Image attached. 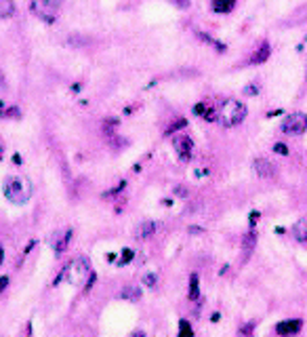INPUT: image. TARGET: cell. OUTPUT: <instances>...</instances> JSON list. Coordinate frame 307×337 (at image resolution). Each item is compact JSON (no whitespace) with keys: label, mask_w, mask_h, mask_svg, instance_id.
<instances>
[{"label":"cell","mask_w":307,"mask_h":337,"mask_svg":"<svg viewBox=\"0 0 307 337\" xmlns=\"http://www.w3.org/2000/svg\"><path fill=\"white\" fill-rule=\"evenodd\" d=\"M305 131H307V114L303 112H295L291 116H286L282 122V133H286V135L299 137Z\"/></svg>","instance_id":"5"},{"label":"cell","mask_w":307,"mask_h":337,"mask_svg":"<svg viewBox=\"0 0 307 337\" xmlns=\"http://www.w3.org/2000/svg\"><path fill=\"white\" fill-rule=\"evenodd\" d=\"M2 84H4V74L0 72V86H2Z\"/></svg>","instance_id":"29"},{"label":"cell","mask_w":307,"mask_h":337,"mask_svg":"<svg viewBox=\"0 0 307 337\" xmlns=\"http://www.w3.org/2000/svg\"><path fill=\"white\" fill-rule=\"evenodd\" d=\"M32 183L23 175H6L2 181V194L13 205H25L32 198Z\"/></svg>","instance_id":"1"},{"label":"cell","mask_w":307,"mask_h":337,"mask_svg":"<svg viewBox=\"0 0 307 337\" xmlns=\"http://www.w3.org/2000/svg\"><path fill=\"white\" fill-rule=\"evenodd\" d=\"M143 282H145L147 287H154V285H156V274H145V276H143Z\"/></svg>","instance_id":"24"},{"label":"cell","mask_w":307,"mask_h":337,"mask_svg":"<svg viewBox=\"0 0 307 337\" xmlns=\"http://www.w3.org/2000/svg\"><path fill=\"white\" fill-rule=\"evenodd\" d=\"M293 236H295V241H299L303 245H307V219H299L297 224L293 226Z\"/></svg>","instance_id":"12"},{"label":"cell","mask_w":307,"mask_h":337,"mask_svg":"<svg viewBox=\"0 0 307 337\" xmlns=\"http://www.w3.org/2000/svg\"><path fill=\"white\" fill-rule=\"evenodd\" d=\"M303 327V321L301 318H291V321H282L276 325V333L282 335V337H288V335H297L301 331Z\"/></svg>","instance_id":"8"},{"label":"cell","mask_w":307,"mask_h":337,"mask_svg":"<svg viewBox=\"0 0 307 337\" xmlns=\"http://www.w3.org/2000/svg\"><path fill=\"white\" fill-rule=\"evenodd\" d=\"M156 230H158L156 221L145 219V221H141V224L135 226V232H133V234H135L137 241H147V238H152V236L156 234Z\"/></svg>","instance_id":"9"},{"label":"cell","mask_w":307,"mask_h":337,"mask_svg":"<svg viewBox=\"0 0 307 337\" xmlns=\"http://www.w3.org/2000/svg\"><path fill=\"white\" fill-rule=\"evenodd\" d=\"M255 245H257V234H255V232H248L246 236H244V243H242V251H244V255L252 253Z\"/></svg>","instance_id":"17"},{"label":"cell","mask_w":307,"mask_h":337,"mask_svg":"<svg viewBox=\"0 0 307 337\" xmlns=\"http://www.w3.org/2000/svg\"><path fill=\"white\" fill-rule=\"evenodd\" d=\"M269 55H271V47H269V42H263L261 47H259V51L252 55V64H265V61L269 59Z\"/></svg>","instance_id":"13"},{"label":"cell","mask_w":307,"mask_h":337,"mask_svg":"<svg viewBox=\"0 0 307 337\" xmlns=\"http://www.w3.org/2000/svg\"><path fill=\"white\" fill-rule=\"evenodd\" d=\"M173 148L181 161H189L194 156V139L185 135V133H179V135L173 137Z\"/></svg>","instance_id":"6"},{"label":"cell","mask_w":307,"mask_h":337,"mask_svg":"<svg viewBox=\"0 0 307 337\" xmlns=\"http://www.w3.org/2000/svg\"><path fill=\"white\" fill-rule=\"evenodd\" d=\"M200 295V289H198V276L194 274V276L189 278V299H198Z\"/></svg>","instance_id":"21"},{"label":"cell","mask_w":307,"mask_h":337,"mask_svg":"<svg viewBox=\"0 0 307 337\" xmlns=\"http://www.w3.org/2000/svg\"><path fill=\"white\" fill-rule=\"evenodd\" d=\"M246 105L238 99H225L221 105L217 108V120L221 122L223 127H238L246 118Z\"/></svg>","instance_id":"2"},{"label":"cell","mask_w":307,"mask_h":337,"mask_svg":"<svg viewBox=\"0 0 307 337\" xmlns=\"http://www.w3.org/2000/svg\"><path fill=\"white\" fill-rule=\"evenodd\" d=\"M198 38H200V40H204L206 44H213V47H215V49H217L219 53H223V51H225V44H221V42H217L215 38H210V36H208V34H206V32H198Z\"/></svg>","instance_id":"18"},{"label":"cell","mask_w":307,"mask_h":337,"mask_svg":"<svg viewBox=\"0 0 307 337\" xmlns=\"http://www.w3.org/2000/svg\"><path fill=\"white\" fill-rule=\"evenodd\" d=\"M194 112L198 114V116H202L204 120H217V110L210 105L208 101H202V103H198Z\"/></svg>","instance_id":"11"},{"label":"cell","mask_w":307,"mask_h":337,"mask_svg":"<svg viewBox=\"0 0 307 337\" xmlns=\"http://www.w3.org/2000/svg\"><path fill=\"white\" fill-rule=\"evenodd\" d=\"M120 297H122V299H128V301H139V299H141V289L133 287V285L124 287V289H122V293H120Z\"/></svg>","instance_id":"15"},{"label":"cell","mask_w":307,"mask_h":337,"mask_svg":"<svg viewBox=\"0 0 307 337\" xmlns=\"http://www.w3.org/2000/svg\"><path fill=\"white\" fill-rule=\"evenodd\" d=\"M274 152L280 154V156H288V146H284V144H276V146H274Z\"/></svg>","instance_id":"23"},{"label":"cell","mask_w":307,"mask_h":337,"mask_svg":"<svg viewBox=\"0 0 307 337\" xmlns=\"http://www.w3.org/2000/svg\"><path fill=\"white\" fill-rule=\"evenodd\" d=\"M130 257H133V251H128V249H126V251H124V255H122V259H120L118 263H126V261L130 259Z\"/></svg>","instance_id":"26"},{"label":"cell","mask_w":307,"mask_h":337,"mask_svg":"<svg viewBox=\"0 0 307 337\" xmlns=\"http://www.w3.org/2000/svg\"><path fill=\"white\" fill-rule=\"evenodd\" d=\"M8 287V276H0V293Z\"/></svg>","instance_id":"25"},{"label":"cell","mask_w":307,"mask_h":337,"mask_svg":"<svg viewBox=\"0 0 307 337\" xmlns=\"http://www.w3.org/2000/svg\"><path fill=\"white\" fill-rule=\"evenodd\" d=\"M2 261H4V249L0 247V263H2Z\"/></svg>","instance_id":"28"},{"label":"cell","mask_w":307,"mask_h":337,"mask_svg":"<svg viewBox=\"0 0 307 337\" xmlns=\"http://www.w3.org/2000/svg\"><path fill=\"white\" fill-rule=\"evenodd\" d=\"M61 278H63L67 285H72V287H82L84 282L91 278V263H89V259H86V257H76L74 261H69L65 265Z\"/></svg>","instance_id":"3"},{"label":"cell","mask_w":307,"mask_h":337,"mask_svg":"<svg viewBox=\"0 0 307 337\" xmlns=\"http://www.w3.org/2000/svg\"><path fill=\"white\" fill-rule=\"evenodd\" d=\"M69 241H72V230H65V232L57 234V238H55V241H53V249H55V253H57V255H61V253H63V251L67 249Z\"/></svg>","instance_id":"10"},{"label":"cell","mask_w":307,"mask_h":337,"mask_svg":"<svg viewBox=\"0 0 307 337\" xmlns=\"http://www.w3.org/2000/svg\"><path fill=\"white\" fill-rule=\"evenodd\" d=\"M15 15V2L13 0H0V19H8Z\"/></svg>","instance_id":"16"},{"label":"cell","mask_w":307,"mask_h":337,"mask_svg":"<svg viewBox=\"0 0 307 337\" xmlns=\"http://www.w3.org/2000/svg\"><path fill=\"white\" fill-rule=\"evenodd\" d=\"M179 337H194V331H191V327H189L187 321L179 323Z\"/></svg>","instance_id":"22"},{"label":"cell","mask_w":307,"mask_h":337,"mask_svg":"<svg viewBox=\"0 0 307 337\" xmlns=\"http://www.w3.org/2000/svg\"><path fill=\"white\" fill-rule=\"evenodd\" d=\"M236 0H213V11L215 13H230L234 11Z\"/></svg>","instance_id":"14"},{"label":"cell","mask_w":307,"mask_h":337,"mask_svg":"<svg viewBox=\"0 0 307 337\" xmlns=\"http://www.w3.org/2000/svg\"><path fill=\"white\" fill-rule=\"evenodd\" d=\"M252 168H255V173L259 177H263V179H274L278 175L276 165L267 161V158H255V161H252Z\"/></svg>","instance_id":"7"},{"label":"cell","mask_w":307,"mask_h":337,"mask_svg":"<svg viewBox=\"0 0 307 337\" xmlns=\"http://www.w3.org/2000/svg\"><path fill=\"white\" fill-rule=\"evenodd\" d=\"M67 44L69 47H76V49H82V47H86V44H91V40L80 38V36H72V38H67Z\"/></svg>","instance_id":"20"},{"label":"cell","mask_w":307,"mask_h":337,"mask_svg":"<svg viewBox=\"0 0 307 337\" xmlns=\"http://www.w3.org/2000/svg\"><path fill=\"white\" fill-rule=\"evenodd\" d=\"M61 2H63V0H32V11L36 13L40 19L53 23V21H55V15L59 11Z\"/></svg>","instance_id":"4"},{"label":"cell","mask_w":307,"mask_h":337,"mask_svg":"<svg viewBox=\"0 0 307 337\" xmlns=\"http://www.w3.org/2000/svg\"><path fill=\"white\" fill-rule=\"evenodd\" d=\"M133 337H147V335H145L143 331H135V333H133Z\"/></svg>","instance_id":"27"},{"label":"cell","mask_w":307,"mask_h":337,"mask_svg":"<svg viewBox=\"0 0 307 337\" xmlns=\"http://www.w3.org/2000/svg\"><path fill=\"white\" fill-rule=\"evenodd\" d=\"M185 125H187V120L179 116V118H177V120H175V122H173V125H171L169 129H166V135H173V133H175V131H181V129H185Z\"/></svg>","instance_id":"19"}]
</instances>
